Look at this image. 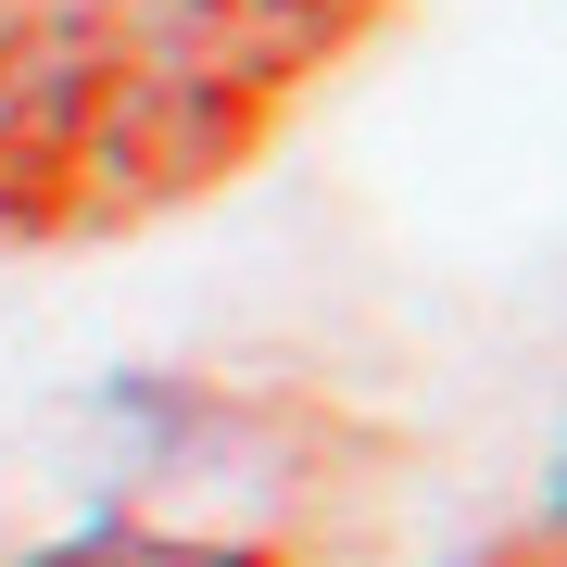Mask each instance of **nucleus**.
<instances>
[{
	"instance_id": "1",
	"label": "nucleus",
	"mask_w": 567,
	"mask_h": 567,
	"mask_svg": "<svg viewBox=\"0 0 567 567\" xmlns=\"http://www.w3.org/2000/svg\"><path fill=\"white\" fill-rule=\"evenodd\" d=\"M39 567H265V555H227V543H164V529H76V543H51Z\"/></svg>"
},
{
	"instance_id": "2",
	"label": "nucleus",
	"mask_w": 567,
	"mask_h": 567,
	"mask_svg": "<svg viewBox=\"0 0 567 567\" xmlns=\"http://www.w3.org/2000/svg\"><path fill=\"white\" fill-rule=\"evenodd\" d=\"M555 529H567V442H555Z\"/></svg>"
}]
</instances>
